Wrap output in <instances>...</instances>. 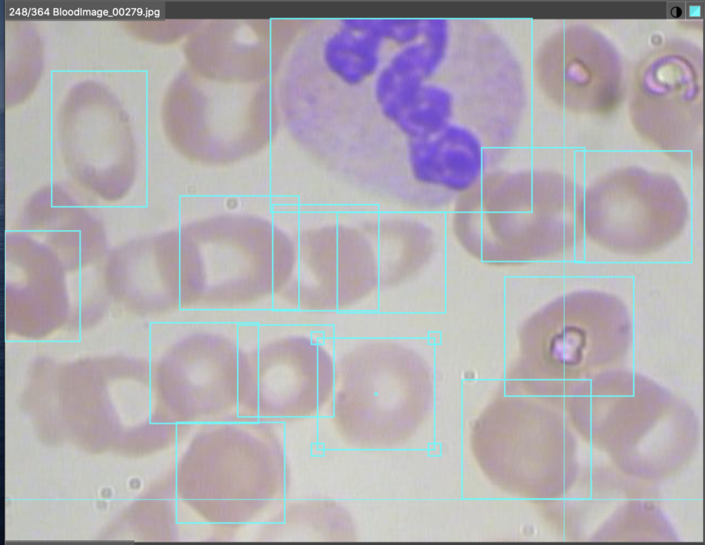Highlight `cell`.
I'll use <instances>...</instances> for the list:
<instances>
[{
	"label": "cell",
	"instance_id": "obj_1",
	"mask_svg": "<svg viewBox=\"0 0 705 545\" xmlns=\"http://www.w3.org/2000/svg\"><path fill=\"white\" fill-rule=\"evenodd\" d=\"M339 371L334 422L348 443L387 449L408 438L428 382L417 355L395 343L372 342L348 353Z\"/></svg>",
	"mask_w": 705,
	"mask_h": 545
},
{
	"label": "cell",
	"instance_id": "obj_2",
	"mask_svg": "<svg viewBox=\"0 0 705 545\" xmlns=\"http://www.w3.org/2000/svg\"><path fill=\"white\" fill-rule=\"evenodd\" d=\"M688 203L672 177L642 169L616 170L584 195V230L615 252L643 254L664 247L682 232Z\"/></svg>",
	"mask_w": 705,
	"mask_h": 545
},
{
	"label": "cell",
	"instance_id": "obj_3",
	"mask_svg": "<svg viewBox=\"0 0 705 545\" xmlns=\"http://www.w3.org/2000/svg\"><path fill=\"white\" fill-rule=\"evenodd\" d=\"M536 321L540 377L578 386L618 362L631 338L627 309L617 298L579 291L555 301Z\"/></svg>",
	"mask_w": 705,
	"mask_h": 545
},
{
	"label": "cell",
	"instance_id": "obj_4",
	"mask_svg": "<svg viewBox=\"0 0 705 545\" xmlns=\"http://www.w3.org/2000/svg\"><path fill=\"white\" fill-rule=\"evenodd\" d=\"M699 54L670 46L645 60L638 74L632 118L641 135L688 164L702 160V72Z\"/></svg>",
	"mask_w": 705,
	"mask_h": 545
},
{
	"label": "cell",
	"instance_id": "obj_5",
	"mask_svg": "<svg viewBox=\"0 0 705 545\" xmlns=\"http://www.w3.org/2000/svg\"><path fill=\"white\" fill-rule=\"evenodd\" d=\"M304 274L293 298L306 309L336 310L364 298L379 282L372 245L348 228L329 227L306 236Z\"/></svg>",
	"mask_w": 705,
	"mask_h": 545
},
{
	"label": "cell",
	"instance_id": "obj_6",
	"mask_svg": "<svg viewBox=\"0 0 705 545\" xmlns=\"http://www.w3.org/2000/svg\"><path fill=\"white\" fill-rule=\"evenodd\" d=\"M542 59L544 85L567 107L603 112L618 102L620 62L600 34L583 28L565 30L549 42Z\"/></svg>",
	"mask_w": 705,
	"mask_h": 545
},
{
	"label": "cell",
	"instance_id": "obj_7",
	"mask_svg": "<svg viewBox=\"0 0 705 545\" xmlns=\"http://www.w3.org/2000/svg\"><path fill=\"white\" fill-rule=\"evenodd\" d=\"M246 387L275 393L292 415L315 414L334 391L336 373L330 356L307 338L275 340L246 355Z\"/></svg>",
	"mask_w": 705,
	"mask_h": 545
},
{
	"label": "cell",
	"instance_id": "obj_8",
	"mask_svg": "<svg viewBox=\"0 0 705 545\" xmlns=\"http://www.w3.org/2000/svg\"><path fill=\"white\" fill-rule=\"evenodd\" d=\"M408 161L420 185L453 194L471 189L480 181L484 154L480 141L459 128L442 130L424 138L410 140Z\"/></svg>",
	"mask_w": 705,
	"mask_h": 545
}]
</instances>
